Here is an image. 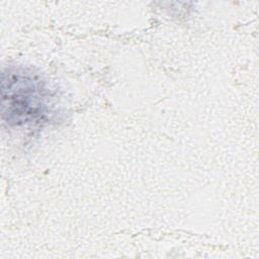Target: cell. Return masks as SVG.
Here are the masks:
<instances>
[{
	"label": "cell",
	"mask_w": 259,
	"mask_h": 259,
	"mask_svg": "<svg viewBox=\"0 0 259 259\" xmlns=\"http://www.w3.org/2000/svg\"><path fill=\"white\" fill-rule=\"evenodd\" d=\"M46 89L35 77L23 71L2 74V115L11 125L44 120L48 105Z\"/></svg>",
	"instance_id": "obj_1"
}]
</instances>
